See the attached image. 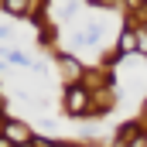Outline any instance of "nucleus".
<instances>
[{
  "mask_svg": "<svg viewBox=\"0 0 147 147\" xmlns=\"http://www.w3.org/2000/svg\"><path fill=\"white\" fill-rule=\"evenodd\" d=\"M137 45H140L137 51H140V55L147 58V28H137Z\"/></svg>",
  "mask_w": 147,
  "mask_h": 147,
  "instance_id": "obj_12",
  "label": "nucleus"
},
{
  "mask_svg": "<svg viewBox=\"0 0 147 147\" xmlns=\"http://www.w3.org/2000/svg\"><path fill=\"white\" fill-rule=\"evenodd\" d=\"M3 137H7V140H14L17 147L34 144V140H38V134L24 123V120H17V116H7V120H3Z\"/></svg>",
  "mask_w": 147,
  "mask_h": 147,
  "instance_id": "obj_4",
  "label": "nucleus"
},
{
  "mask_svg": "<svg viewBox=\"0 0 147 147\" xmlns=\"http://www.w3.org/2000/svg\"><path fill=\"white\" fill-rule=\"evenodd\" d=\"M3 58H7V65H21V69H28V65H31V69H38L34 58H28L24 51H14V48H7V51H3Z\"/></svg>",
  "mask_w": 147,
  "mask_h": 147,
  "instance_id": "obj_10",
  "label": "nucleus"
},
{
  "mask_svg": "<svg viewBox=\"0 0 147 147\" xmlns=\"http://www.w3.org/2000/svg\"><path fill=\"white\" fill-rule=\"evenodd\" d=\"M103 34H106V21H103V17H89V21L72 34V45H89V48H96V45H103Z\"/></svg>",
  "mask_w": 147,
  "mask_h": 147,
  "instance_id": "obj_3",
  "label": "nucleus"
},
{
  "mask_svg": "<svg viewBox=\"0 0 147 147\" xmlns=\"http://www.w3.org/2000/svg\"><path fill=\"white\" fill-rule=\"evenodd\" d=\"M144 28H147V24H144Z\"/></svg>",
  "mask_w": 147,
  "mask_h": 147,
  "instance_id": "obj_14",
  "label": "nucleus"
},
{
  "mask_svg": "<svg viewBox=\"0 0 147 147\" xmlns=\"http://www.w3.org/2000/svg\"><path fill=\"white\" fill-rule=\"evenodd\" d=\"M51 55H55V62H58V72H62V79H65V86H72V82H82V75H86V65L75 58L72 51H65V48H55Z\"/></svg>",
  "mask_w": 147,
  "mask_h": 147,
  "instance_id": "obj_2",
  "label": "nucleus"
},
{
  "mask_svg": "<svg viewBox=\"0 0 147 147\" xmlns=\"http://www.w3.org/2000/svg\"><path fill=\"white\" fill-rule=\"evenodd\" d=\"M120 58H127V55H123L120 48H106V51L99 55V69H113V65H116Z\"/></svg>",
  "mask_w": 147,
  "mask_h": 147,
  "instance_id": "obj_11",
  "label": "nucleus"
},
{
  "mask_svg": "<svg viewBox=\"0 0 147 147\" xmlns=\"http://www.w3.org/2000/svg\"><path fill=\"white\" fill-rule=\"evenodd\" d=\"M82 147H103V144H82Z\"/></svg>",
  "mask_w": 147,
  "mask_h": 147,
  "instance_id": "obj_13",
  "label": "nucleus"
},
{
  "mask_svg": "<svg viewBox=\"0 0 147 147\" xmlns=\"http://www.w3.org/2000/svg\"><path fill=\"white\" fill-rule=\"evenodd\" d=\"M0 7H3V14L7 17H21V21H28L31 17V0H0Z\"/></svg>",
  "mask_w": 147,
  "mask_h": 147,
  "instance_id": "obj_9",
  "label": "nucleus"
},
{
  "mask_svg": "<svg viewBox=\"0 0 147 147\" xmlns=\"http://www.w3.org/2000/svg\"><path fill=\"white\" fill-rule=\"evenodd\" d=\"M116 48H120L123 55H140V51H137L140 45H137V28H134V24H123V28H120V38H116Z\"/></svg>",
  "mask_w": 147,
  "mask_h": 147,
  "instance_id": "obj_7",
  "label": "nucleus"
},
{
  "mask_svg": "<svg viewBox=\"0 0 147 147\" xmlns=\"http://www.w3.org/2000/svg\"><path fill=\"white\" fill-rule=\"evenodd\" d=\"M116 110V96L113 92H96L92 96V110H89V120H99V116H110V113Z\"/></svg>",
  "mask_w": 147,
  "mask_h": 147,
  "instance_id": "obj_6",
  "label": "nucleus"
},
{
  "mask_svg": "<svg viewBox=\"0 0 147 147\" xmlns=\"http://www.w3.org/2000/svg\"><path fill=\"white\" fill-rule=\"evenodd\" d=\"M144 134H147V123H144V120H127V123L116 127V140H123V144H134V140L144 137Z\"/></svg>",
  "mask_w": 147,
  "mask_h": 147,
  "instance_id": "obj_5",
  "label": "nucleus"
},
{
  "mask_svg": "<svg viewBox=\"0 0 147 147\" xmlns=\"http://www.w3.org/2000/svg\"><path fill=\"white\" fill-rule=\"evenodd\" d=\"M92 96H96V92H92L89 86H82V82L65 86V92H62V110H65V116H72V120H89Z\"/></svg>",
  "mask_w": 147,
  "mask_h": 147,
  "instance_id": "obj_1",
  "label": "nucleus"
},
{
  "mask_svg": "<svg viewBox=\"0 0 147 147\" xmlns=\"http://www.w3.org/2000/svg\"><path fill=\"white\" fill-rule=\"evenodd\" d=\"M55 41H58V21H45L38 28V45L45 51H55Z\"/></svg>",
  "mask_w": 147,
  "mask_h": 147,
  "instance_id": "obj_8",
  "label": "nucleus"
}]
</instances>
